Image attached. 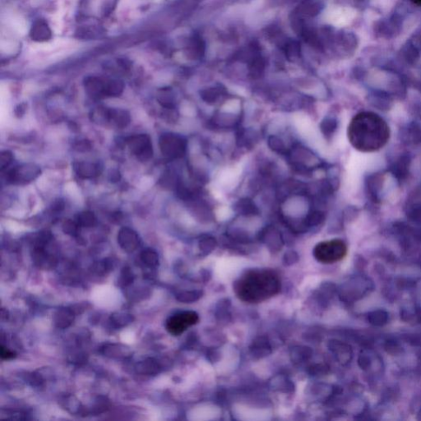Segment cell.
<instances>
[{"instance_id":"obj_4","label":"cell","mask_w":421,"mask_h":421,"mask_svg":"<svg viewBox=\"0 0 421 421\" xmlns=\"http://www.w3.org/2000/svg\"><path fill=\"white\" fill-rule=\"evenodd\" d=\"M199 321L198 314L194 311H183L170 317L166 323V330L173 336H180L190 327Z\"/></svg>"},{"instance_id":"obj_5","label":"cell","mask_w":421,"mask_h":421,"mask_svg":"<svg viewBox=\"0 0 421 421\" xmlns=\"http://www.w3.org/2000/svg\"><path fill=\"white\" fill-rule=\"evenodd\" d=\"M50 240V237L47 234H43L37 240V244L33 249V260L39 268L48 270L54 268L56 264V258L46 248L47 243Z\"/></svg>"},{"instance_id":"obj_20","label":"cell","mask_w":421,"mask_h":421,"mask_svg":"<svg viewBox=\"0 0 421 421\" xmlns=\"http://www.w3.org/2000/svg\"><path fill=\"white\" fill-rule=\"evenodd\" d=\"M201 296H202V292L199 290L182 291L176 295V299L183 303H192L198 300Z\"/></svg>"},{"instance_id":"obj_14","label":"cell","mask_w":421,"mask_h":421,"mask_svg":"<svg viewBox=\"0 0 421 421\" xmlns=\"http://www.w3.org/2000/svg\"><path fill=\"white\" fill-rule=\"evenodd\" d=\"M103 355L111 358H126L131 355V351L127 346L121 344H107L101 350Z\"/></svg>"},{"instance_id":"obj_25","label":"cell","mask_w":421,"mask_h":421,"mask_svg":"<svg viewBox=\"0 0 421 421\" xmlns=\"http://www.w3.org/2000/svg\"><path fill=\"white\" fill-rule=\"evenodd\" d=\"M79 227H80V225L78 224V222H74L73 221L68 220L67 222H64V224L63 226V230L66 234H70V235H76L78 233V228H79Z\"/></svg>"},{"instance_id":"obj_23","label":"cell","mask_w":421,"mask_h":421,"mask_svg":"<svg viewBox=\"0 0 421 421\" xmlns=\"http://www.w3.org/2000/svg\"><path fill=\"white\" fill-rule=\"evenodd\" d=\"M134 277L133 275L130 268H124L122 270L121 274H120V279H119V285L122 287H126L131 285L132 283L134 282Z\"/></svg>"},{"instance_id":"obj_3","label":"cell","mask_w":421,"mask_h":421,"mask_svg":"<svg viewBox=\"0 0 421 421\" xmlns=\"http://www.w3.org/2000/svg\"><path fill=\"white\" fill-rule=\"evenodd\" d=\"M313 253L319 263L331 264L346 257L347 247L341 239L323 241L314 247Z\"/></svg>"},{"instance_id":"obj_26","label":"cell","mask_w":421,"mask_h":421,"mask_svg":"<svg viewBox=\"0 0 421 421\" xmlns=\"http://www.w3.org/2000/svg\"><path fill=\"white\" fill-rule=\"evenodd\" d=\"M12 159H13V156H12V154L10 151H2V153H1V156H0V166H1V169L3 170L5 167H7L12 162Z\"/></svg>"},{"instance_id":"obj_9","label":"cell","mask_w":421,"mask_h":421,"mask_svg":"<svg viewBox=\"0 0 421 421\" xmlns=\"http://www.w3.org/2000/svg\"><path fill=\"white\" fill-rule=\"evenodd\" d=\"M118 243L124 251L132 253L139 247L140 239L134 230L124 227L118 233Z\"/></svg>"},{"instance_id":"obj_13","label":"cell","mask_w":421,"mask_h":421,"mask_svg":"<svg viewBox=\"0 0 421 421\" xmlns=\"http://www.w3.org/2000/svg\"><path fill=\"white\" fill-rule=\"evenodd\" d=\"M74 320V313L69 309H59L55 312L53 321L58 328L65 329L71 326Z\"/></svg>"},{"instance_id":"obj_12","label":"cell","mask_w":421,"mask_h":421,"mask_svg":"<svg viewBox=\"0 0 421 421\" xmlns=\"http://www.w3.org/2000/svg\"><path fill=\"white\" fill-rule=\"evenodd\" d=\"M86 90L93 97L105 96V81L100 78L91 77L86 79Z\"/></svg>"},{"instance_id":"obj_32","label":"cell","mask_w":421,"mask_h":421,"mask_svg":"<svg viewBox=\"0 0 421 421\" xmlns=\"http://www.w3.org/2000/svg\"><path fill=\"white\" fill-rule=\"evenodd\" d=\"M412 2L417 6H421V0H412Z\"/></svg>"},{"instance_id":"obj_28","label":"cell","mask_w":421,"mask_h":421,"mask_svg":"<svg viewBox=\"0 0 421 421\" xmlns=\"http://www.w3.org/2000/svg\"><path fill=\"white\" fill-rule=\"evenodd\" d=\"M113 269V263L109 259L104 260L99 263V267H96L95 270L97 271L99 273H106Z\"/></svg>"},{"instance_id":"obj_2","label":"cell","mask_w":421,"mask_h":421,"mask_svg":"<svg viewBox=\"0 0 421 421\" xmlns=\"http://www.w3.org/2000/svg\"><path fill=\"white\" fill-rule=\"evenodd\" d=\"M281 288L280 277L271 269L246 271L234 283V294L241 301L258 304L278 295Z\"/></svg>"},{"instance_id":"obj_22","label":"cell","mask_w":421,"mask_h":421,"mask_svg":"<svg viewBox=\"0 0 421 421\" xmlns=\"http://www.w3.org/2000/svg\"><path fill=\"white\" fill-rule=\"evenodd\" d=\"M370 324L375 326H382L387 322V314L386 312L377 310L373 312L369 316Z\"/></svg>"},{"instance_id":"obj_6","label":"cell","mask_w":421,"mask_h":421,"mask_svg":"<svg viewBox=\"0 0 421 421\" xmlns=\"http://www.w3.org/2000/svg\"><path fill=\"white\" fill-rule=\"evenodd\" d=\"M126 142L132 152L141 161H148L152 156V145L147 135L138 134L129 137Z\"/></svg>"},{"instance_id":"obj_19","label":"cell","mask_w":421,"mask_h":421,"mask_svg":"<svg viewBox=\"0 0 421 421\" xmlns=\"http://www.w3.org/2000/svg\"><path fill=\"white\" fill-rule=\"evenodd\" d=\"M124 91V84L118 80L105 81V96H118Z\"/></svg>"},{"instance_id":"obj_11","label":"cell","mask_w":421,"mask_h":421,"mask_svg":"<svg viewBox=\"0 0 421 421\" xmlns=\"http://www.w3.org/2000/svg\"><path fill=\"white\" fill-rule=\"evenodd\" d=\"M74 171L79 177L83 179L95 178L100 174V166L89 162H79L74 165Z\"/></svg>"},{"instance_id":"obj_21","label":"cell","mask_w":421,"mask_h":421,"mask_svg":"<svg viewBox=\"0 0 421 421\" xmlns=\"http://www.w3.org/2000/svg\"><path fill=\"white\" fill-rule=\"evenodd\" d=\"M78 223L80 227H93L96 223V218L93 212H83L78 215Z\"/></svg>"},{"instance_id":"obj_31","label":"cell","mask_w":421,"mask_h":421,"mask_svg":"<svg viewBox=\"0 0 421 421\" xmlns=\"http://www.w3.org/2000/svg\"><path fill=\"white\" fill-rule=\"evenodd\" d=\"M7 419H14V420H27V417H25L24 414H22L21 412H7Z\"/></svg>"},{"instance_id":"obj_8","label":"cell","mask_w":421,"mask_h":421,"mask_svg":"<svg viewBox=\"0 0 421 421\" xmlns=\"http://www.w3.org/2000/svg\"><path fill=\"white\" fill-rule=\"evenodd\" d=\"M40 169L35 165H24L13 169L7 173V180L10 182H27L39 176Z\"/></svg>"},{"instance_id":"obj_15","label":"cell","mask_w":421,"mask_h":421,"mask_svg":"<svg viewBox=\"0 0 421 421\" xmlns=\"http://www.w3.org/2000/svg\"><path fill=\"white\" fill-rule=\"evenodd\" d=\"M160 370L159 363L153 358L145 359L135 365L136 372L141 375H156L160 372Z\"/></svg>"},{"instance_id":"obj_24","label":"cell","mask_w":421,"mask_h":421,"mask_svg":"<svg viewBox=\"0 0 421 421\" xmlns=\"http://www.w3.org/2000/svg\"><path fill=\"white\" fill-rule=\"evenodd\" d=\"M285 53L288 57L299 56L300 53V45L297 42H290L285 45Z\"/></svg>"},{"instance_id":"obj_18","label":"cell","mask_w":421,"mask_h":421,"mask_svg":"<svg viewBox=\"0 0 421 421\" xmlns=\"http://www.w3.org/2000/svg\"><path fill=\"white\" fill-rule=\"evenodd\" d=\"M140 259L141 263L149 268H156L159 264L158 254L151 248L144 249L140 254Z\"/></svg>"},{"instance_id":"obj_1","label":"cell","mask_w":421,"mask_h":421,"mask_svg":"<svg viewBox=\"0 0 421 421\" xmlns=\"http://www.w3.org/2000/svg\"><path fill=\"white\" fill-rule=\"evenodd\" d=\"M389 137V127L375 113H359L349 124V141L362 152L378 151L387 144Z\"/></svg>"},{"instance_id":"obj_27","label":"cell","mask_w":421,"mask_h":421,"mask_svg":"<svg viewBox=\"0 0 421 421\" xmlns=\"http://www.w3.org/2000/svg\"><path fill=\"white\" fill-rule=\"evenodd\" d=\"M192 52L195 56H201L204 52V44L200 39H195L192 46Z\"/></svg>"},{"instance_id":"obj_17","label":"cell","mask_w":421,"mask_h":421,"mask_svg":"<svg viewBox=\"0 0 421 421\" xmlns=\"http://www.w3.org/2000/svg\"><path fill=\"white\" fill-rule=\"evenodd\" d=\"M110 323L115 328H121L134 321V317L127 313H115L110 318Z\"/></svg>"},{"instance_id":"obj_10","label":"cell","mask_w":421,"mask_h":421,"mask_svg":"<svg viewBox=\"0 0 421 421\" xmlns=\"http://www.w3.org/2000/svg\"><path fill=\"white\" fill-rule=\"evenodd\" d=\"M32 41L37 42H48L51 39L52 32L49 25L44 20H37L32 25L30 32Z\"/></svg>"},{"instance_id":"obj_30","label":"cell","mask_w":421,"mask_h":421,"mask_svg":"<svg viewBox=\"0 0 421 421\" xmlns=\"http://www.w3.org/2000/svg\"><path fill=\"white\" fill-rule=\"evenodd\" d=\"M300 11L304 14L313 16V15L316 14V4L304 5V7H301Z\"/></svg>"},{"instance_id":"obj_29","label":"cell","mask_w":421,"mask_h":421,"mask_svg":"<svg viewBox=\"0 0 421 421\" xmlns=\"http://www.w3.org/2000/svg\"><path fill=\"white\" fill-rule=\"evenodd\" d=\"M0 356H1L2 360H10V359H13L16 357V353L14 351H11L10 349L7 348L3 345H2L1 348H0Z\"/></svg>"},{"instance_id":"obj_16","label":"cell","mask_w":421,"mask_h":421,"mask_svg":"<svg viewBox=\"0 0 421 421\" xmlns=\"http://www.w3.org/2000/svg\"><path fill=\"white\" fill-rule=\"evenodd\" d=\"M330 350L341 363H347L351 360V349L346 344L338 341H331L330 343Z\"/></svg>"},{"instance_id":"obj_7","label":"cell","mask_w":421,"mask_h":421,"mask_svg":"<svg viewBox=\"0 0 421 421\" xmlns=\"http://www.w3.org/2000/svg\"><path fill=\"white\" fill-rule=\"evenodd\" d=\"M159 146L164 156L176 158L182 156L185 151V141L175 134H163L159 140Z\"/></svg>"}]
</instances>
